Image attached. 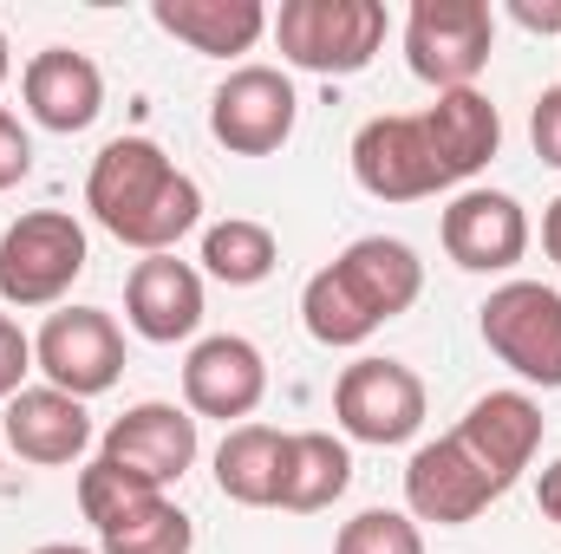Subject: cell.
<instances>
[{"label":"cell","instance_id":"cell-13","mask_svg":"<svg viewBox=\"0 0 561 554\" xmlns=\"http://www.w3.org/2000/svg\"><path fill=\"white\" fill-rule=\"evenodd\" d=\"M437 235L463 275H510L529 255V209L510 189H457Z\"/></svg>","mask_w":561,"mask_h":554},{"label":"cell","instance_id":"cell-12","mask_svg":"<svg viewBox=\"0 0 561 554\" xmlns=\"http://www.w3.org/2000/svg\"><path fill=\"white\" fill-rule=\"evenodd\" d=\"M300 99L280 66H236L209 99V138L229 157H275L294 138Z\"/></svg>","mask_w":561,"mask_h":554},{"label":"cell","instance_id":"cell-21","mask_svg":"<svg viewBox=\"0 0 561 554\" xmlns=\"http://www.w3.org/2000/svg\"><path fill=\"white\" fill-rule=\"evenodd\" d=\"M280 443L287 430L275 424H236L222 443H216V489L242 509H275V483H280Z\"/></svg>","mask_w":561,"mask_h":554},{"label":"cell","instance_id":"cell-14","mask_svg":"<svg viewBox=\"0 0 561 554\" xmlns=\"http://www.w3.org/2000/svg\"><path fill=\"white\" fill-rule=\"evenodd\" d=\"M262 399H268V359L255 339L209 333L190 346V359H183V412L190 417H222V424L242 417L249 424L262 412Z\"/></svg>","mask_w":561,"mask_h":554},{"label":"cell","instance_id":"cell-1","mask_svg":"<svg viewBox=\"0 0 561 554\" xmlns=\"http://www.w3.org/2000/svg\"><path fill=\"white\" fill-rule=\"evenodd\" d=\"M542 450V405L529 392H490L457 417L437 443L405 463V516L463 529L503 503Z\"/></svg>","mask_w":561,"mask_h":554},{"label":"cell","instance_id":"cell-7","mask_svg":"<svg viewBox=\"0 0 561 554\" xmlns=\"http://www.w3.org/2000/svg\"><path fill=\"white\" fill-rule=\"evenodd\" d=\"M92 249L72 209H26L20 222H7L0 235V300L33 313V307H59L72 293V280L85 275Z\"/></svg>","mask_w":561,"mask_h":554},{"label":"cell","instance_id":"cell-25","mask_svg":"<svg viewBox=\"0 0 561 554\" xmlns=\"http://www.w3.org/2000/svg\"><path fill=\"white\" fill-rule=\"evenodd\" d=\"M529 143H536V157L561 170V85H549L542 99H536V112H529Z\"/></svg>","mask_w":561,"mask_h":554},{"label":"cell","instance_id":"cell-26","mask_svg":"<svg viewBox=\"0 0 561 554\" xmlns=\"http://www.w3.org/2000/svg\"><path fill=\"white\" fill-rule=\"evenodd\" d=\"M26 170H33V138H26V125L0 105V189H13Z\"/></svg>","mask_w":561,"mask_h":554},{"label":"cell","instance_id":"cell-16","mask_svg":"<svg viewBox=\"0 0 561 554\" xmlns=\"http://www.w3.org/2000/svg\"><path fill=\"white\" fill-rule=\"evenodd\" d=\"M20 99H26V118L39 131L72 138V131H92L99 125V112H105V72L85 53H72V46H46V53L26 59Z\"/></svg>","mask_w":561,"mask_h":554},{"label":"cell","instance_id":"cell-30","mask_svg":"<svg viewBox=\"0 0 561 554\" xmlns=\"http://www.w3.org/2000/svg\"><path fill=\"white\" fill-rule=\"evenodd\" d=\"M13 79V53H7V33H0V85Z\"/></svg>","mask_w":561,"mask_h":554},{"label":"cell","instance_id":"cell-27","mask_svg":"<svg viewBox=\"0 0 561 554\" xmlns=\"http://www.w3.org/2000/svg\"><path fill=\"white\" fill-rule=\"evenodd\" d=\"M510 20L549 39V33H561V0H510Z\"/></svg>","mask_w":561,"mask_h":554},{"label":"cell","instance_id":"cell-10","mask_svg":"<svg viewBox=\"0 0 561 554\" xmlns=\"http://www.w3.org/2000/svg\"><path fill=\"white\" fill-rule=\"evenodd\" d=\"M424 412H431L424 379L405 359H353L333 385V417L353 443H379V450L412 443L424 430Z\"/></svg>","mask_w":561,"mask_h":554},{"label":"cell","instance_id":"cell-11","mask_svg":"<svg viewBox=\"0 0 561 554\" xmlns=\"http://www.w3.org/2000/svg\"><path fill=\"white\" fill-rule=\"evenodd\" d=\"M33 366L46 372L53 392L99 399L125 372V333H118V320L105 307H59L33 333Z\"/></svg>","mask_w":561,"mask_h":554},{"label":"cell","instance_id":"cell-15","mask_svg":"<svg viewBox=\"0 0 561 554\" xmlns=\"http://www.w3.org/2000/svg\"><path fill=\"white\" fill-rule=\"evenodd\" d=\"M99 457L112 470L138 476L144 489H170L196 463V417L183 412V405H157V399L150 405H131V412L105 430Z\"/></svg>","mask_w":561,"mask_h":554},{"label":"cell","instance_id":"cell-28","mask_svg":"<svg viewBox=\"0 0 561 554\" xmlns=\"http://www.w3.org/2000/svg\"><path fill=\"white\" fill-rule=\"evenodd\" d=\"M536 496H542V516L549 522H561V457L542 470V483H536Z\"/></svg>","mask_w":561,"mask_h":554},{"label":"cell","instance_id":"cell-17","mask_svg":"<svg viewBox=\"0 0 561 554\" xmlns=\"http://www.w3.org/2000/svg\"><path fill=\"white\" fill-rule=\"evenodd\" d=\"M7 443L20 463H39V470H66L92 450V412L85 399L72 392H53V385H26L7 399Z\"/></svg>","mask_w":561,"mask_h":554},{"label":"cell","instance_id":"cell-23","mask_svg":"<svg viewBox=\"0 0 561 554\" xmlns=\"http://www.w3.org/2000/svg\"><path fill=\"white\" fill-rule=\"evenodd\" d=\"M333 554H424V529L405 509H359L333 535Z\"/></svg>","mask_w":561,"mask_h":554},{"label":"cell","instance_id":"cell-8","mask_svg":"<svg viewBox=\"0 0 561 554\" xmlns=\"http://www.w3.org/2000/svg\"><path fill=\"white\" fill-rule=\"evenodd\" d=\"M477 333L483 346L523 379L561 392V293L542 280H503L483 307H477Z\"/></svg>","mask_w":561,"mask_h":554},{"label":"cell","instance_id":"cell-19","mask_svg":"<svg viewBox=\"0 0 561 554\" xmlns=\"http://www.w3.org/2000/svg\"><path fill=\"white\" fill-rule=\"evenodd\" d=\"M346 483H353V450L333 430H287L275 509H287V516H320V509H333L346 496Z\"/></svg>","mask_w":561,"mask_h":554},{"label":"cell","instance_id":"cell-3","mask_svg":"<svg viewBox=\"0 0 561 554\" xmlns=\"http://www.w3.org/2000/svg\"><path fill=\"white\" fill-rule=\"evenodd\" d=\"M85 209L112 242L138 255H170L203 222V189L163 157V143L112 138L85 170Z\"/></svg>","mask_w":561,"mask_h":554},{"label":"cell","instance_id":"cell-6","mask_svg":"<svg viewBox=\"0 0 561 554\" xmlns=\"http://www.w3.org/2000/svg\"><path fill=\"white\" fill-rule=\"evenodd\" d=\"M79 509L99 529V554H190L196 549L190 516L163 489H144L138 476L112 470L105 457L79 470Z\"/></svg>","mask_w":561,"mask_h":554},{"label":"cell","instance_id":"cell-29","mask_svg":"<svg viewBox=\"0 0 561 554\" xmlns=\"http://www.w3.org/2000/svg\"><path fill=\"white\" fill-rule=\"evenodd\" d=\"M542 249H549V262L561 268V196L542 209Z\"/></svg>","mask_w":561,"mask_h":554},{"label":"cell","instance_id":"cell-4","mask_svg":"<svg viewBox=\"0 0 561 554\" xmlns=\"http://www.w3.org/2000/svg\"><path fill=\"white\" fill-rule=\"evenodd\" d=\"M419 293H424V262L412 242L359 235L340 262H327L320 275L300 287V326L320 346H359L386 320L412 313Z\"/></svg>","mask_w":561,"mask_h":554},{"label":"cell","instance_id":"cell-31","mask_svg":"<svg viewBox=\"0 0 561 554\" xmlns=\"http://www.w3.org/2000/svg\"><path fill=\"white\" fill-rule=\"evenodd\" d=\"M33 554H92V549H72V542H46V549H33Z\"/></svg>","mask_w":561,"mask_h":554},{"label":"cell","instance_id":"cell-9","mask_svg":"<svg viewBox=\"0 0 561 554\" xmlns=\"http://www.w3.org/2000/svg\"><path fill=\"white\" fill-rule=\"evenodd\" d=\"M496 53V13L483 0H412L405 13V66L437 92H470Z\"/></svg>","mask_w":561,"mask_h":554},{"label":"cell","instance_id":"cell-22","mask_svg":"<svg viewBox=\"0 0 561 554\" xmlns=\"http://www.w3.org/2000/svg\"><path fill=\"white\" fill-rule=\"evenodd\" d=\"M203 268L229 287H262L280 268V242L268 222H249V216H229L216 229H203Z\"/></svg>","mask_w":561,"mask_h":554},{"label":"cell","instance_id":"cell-5","mask_svg":"<svg viewBox=\"0 0 561 554\" xmlns=\"http://www.w3.org/2000/svg\"><path fill=\"white\" fill-rule=\"evenodd\" d=\"M275 46L294 72H320V79H353L379 59L392 20L386 0H280Z\"/></svg>","mask_w":561,"mask_h":554},{"label":"cell","instance_id":"cell-20","mask_svg":"<svg viewBox=\"0 0 561 554\" xmlns=\"http://www.w3.org/2000/svg\"><path fill=\"white\" fill-rule=\"evenodd\" d=\"M150 20L203 59H236L268 33L262 0H150Z\"/></svg>","mask_w":561,"mask_h":554},{"label":"cell","instance_id":"cell-18","mask_svg":"<svg viewBox=\"0 0 561 554\" xmlns=\"http://www.w3.org/2000/svg\"><path fill=\"white\" fill-rule=\"evenodd\" d=\"M125 320L150 346H176L203 326V275L176 255H144L125 280Z\"/></svg>","mask_w":561,"mask_h":554},{"label":"cell","instance_id":"cell-24","mask_svg":"<svg viewBox=\"0 0 561 554\" xmlns=\"http://www.w3.org/2000/svg\"><path fill=\"white\" fill-rule=\"evenodd\" d=\"M26 372H33V339L20 333L13 313H0V405L13 392H26Z\"/></svg>","mask_w":561,"mask_h":554},{"label":"cell","instance_id":"cell-2","mask_svg":"<svg viewBox=\"0 0 561 554\" xmlns=\"http://www.w3.org/2000/svg\"><path fill=\"white\" fill-rule=\"evenodd\" d=\"M503 150L496 105L470 92H437L424 112H386L353 131V183L379 203H419L470 183Z\"/></svg>","mask_w":561,"mask_h":554}]
</instances>
